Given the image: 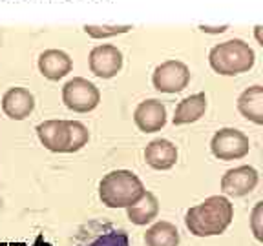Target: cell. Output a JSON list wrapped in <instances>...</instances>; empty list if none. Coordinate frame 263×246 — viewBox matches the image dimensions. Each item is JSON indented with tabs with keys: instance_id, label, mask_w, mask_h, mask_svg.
<instances>
[{
	"instance_id": "cell-18",
	"label": "cell",
	"mask_w": 263,
	"mask_h": 246,
	"mask_svg": "<svg viewBox=\"0 0 263 246\" xmlns=\"http://www.w3.org/2000/svg\"><path fill=\"white\" fill-rule=\"evenodd\" d=\"M146 246H179V232L168 221H159L152 224L144 234Z\"/></svg>"
},
{
	"instance_id": "cell-14",
	"label": "cell",
	"mask_w": 263,
	"mask_h": 246,
	"mask_svg": "<svg viewBox=\"0 0 263 246\" xmlns=\"http://www.w3.org/2000/svg\"><path fill=\"white\" fill-rule=\"evenodd\" d=\"M37 137L46 150L53 153H66L68 128L66 120H44L37 126Z\"/></svg>"
},
{
	"instance_id": "cell-11",
	"label": "cell",
	"mask_w": 263,
	"mask_h": 246,
	"mask_svg": "<svg viewBox=\"0 0 263 246\" xmlns=\"http://www.w3.org/2000/svg\"><path fill=\"white\" fill-rule=\"evenodd\" d=\"M35 110V97L26 88H9L2 97V111L11 120H24Z\"/></svg>"
},
{
	"instance_id": "cell-7",
	"label": "cell",
	"mask_w": 263,
	"mask_h": 246,
	"mask_svg": "<svg viewBox=\"0 0 263 246\" xmlns=\"http://www.w3.org/2000/svg\"><path fill=\"white\" fill-rule=\"evenodd\" d=\"M75 246H130V242L124 230L108 222L93 221L81 228Z\"/></svg>"
},
{
	"instance_id": "cell-17",
	"label": "cell",
	"mask_w": 263,
	"mask_h": 246,
	"mask_svg": "<svg viewBox=\"0 0 263 246\" xmlns=\"http://www.w3.org/2000/svg\"><path fill=\"white\" fill-rule=\"evenodd\" d=\"M126 215L134 224L144 226L152 222L159 215V201L152 192H144L139 201L126 208Z\"/></svg>"
},
{
	"instance_id": "cell-8",
	"label": "cell",
	"mask_w": 263,
	"mask_h": 246,
	"mask_svg": "<svg viewBox=\"0 0 263 246\" xmlns=\"http://www.w3.org/2000/svg\"><path fill=\"white\" fill-rule=\"evenodd\" d=\"M90 71L99 78H114L123 70V53L117 46L101 44L95 46L88 55Z\"/></svg>"
},
{
	"instance_id": "cell-21",
	"label": "cell",
	"mask_w": 263,
	"mask_h": 246,
	"mask_svg": "<svg viewBox=\"0 0 263 246\" xmlns=\"http://www.w3.org/2000/svg\"><path fill=\"white\" fill-rule=\"evenodd\" d=\"M261 208H263V202H258L256 204V208H254V212H252V232H254V235H256V239L258 241H261V228L258 226V222H259V215H261Z\"/></svg>"
},
{
	"instance_id": "cell-19",
	"label": "cell",
	"mask_w": 263,
	"mask_h": 246,
	"mask_svg": "<svg viewBox=\"0 0 263 246\" xmlns=\"http://www.w3.org/2000/svg\"><path fill=\"white\" fill-rule=\"evenodd\" d=\"M68 128V142H66V153H75L86 146L90 140V131L79 120H66Z\"/></svg>"
},
{
	"instance_id": "cell-13",
	"label": "cell",
	"mask_w": 263,
	"mask_h": 246,
	"mask_svg": "<svg viewBox=\"0 0 263 246\" xmlns=\"http://www.w3.org/2000/svg\"><path fill=\"white\" fill-rule=\"evenodd\" d=\"M144 160L150 168L166 172L177 162V148L166 139H156L144 148Z\"/></svg>"
},
{
	"instance_id": "cell-1",
	"label": "cell",
	"mask_w": 263,
	"mask_h": 246,
	"mask_svg": "<svg viewBox=\"0 0 263 246\" xmlns=\"http://www.w3.org/2000/svg\"><path fill=\"white\" fill-rule=\"evenodd\" d=\"M234 219V206L225 195H212L192 206L185 215V226L196 237H212L223 234Z\"/></svg>"
},
{
	"instance_id": "cell-20",
	"label": "cell",
	"mask_w": 263,
	"mask_h": 246,
	"mask_svg": "<svg viewBox=\"0 0 263 246\" xmlns=\"http://www.w3.org/2000/svg\"><path fill=\"white\" fill-rule=\"evenodd\" d=\"M84 31L91 38H110L115 37V35H123V33L132 31V26H84Z\"/></svg>"
},
{
	"instance_id": "cell-5",
	"label": "cell",
	"mask_w": 263,
	"mask_h": 246,
	"mask_svg": "<svg viewBox=\"0 0 263 246\" xmlns=\"http://www.w3.org/2000/svg\"><path fill=\"white\" fill-rule=\"evenodd\" d=\"M210 152L219 160H238L251 152V140L236 128H221L210 140Z\"/></svg>"
},
{
	"instance_id": "cell-12",
	"label": "cell",
	"mask_w": 263,
	"mask_h": 246,
	"mask_svg": "<svg viewBox=\"0 0 263 246\" xmlns=\"http://www.w3.org/2000/svg\"><path fill=\"white\" fill-rule=\"evenodd\" d=\"M73 68L70 55L62 49H46L39 57V71L48 80H61Z\"/></svg>"
},
{
	"instance_id": "cell-4",
	"label": "cell",
	"mask_w": 263,
	"mask_h": 246,
	"mask_svg": "<svg viewBox=\"0 0 263 246\" xmlns=\"http://www.w3.org/2000/svg\"><path fill=\"white\" fill-rule=\"evenodd\" d=\"M62 102L75 113H90L101 102V91L88 78L75 77L62 88Z\"/></svg>"
},
{
	"instance_id": "cell-10",
	"label": "cell",
	"mask_w": 263,
	"mask_h": 246,
	"mask_svg": "<svg viewBox=\"0 0 263 246\" xmlns=\"http://www.w3.org/2000/svg\"><path fill=\"white\" fill-rule=\"evenodd\" d=\"M134 122L143 133H156L166 124V108L157 98H148L137 104L134 111Z\"/></svg>"
},
{
	"instance_id": "cell-6",
	"label": "cell",
	"mask_w": 263,
	"mask_h": 246,
	"mask_svg": "<svg viewBox=\"0 0 263 246\" xmlns=\"http://www.w3.org/2000/svg\"><path fill=\"white\" fill-rule=\"evenodd\" d=\"M152 84L159 93H179L190 84V70L181 60H164L154 70Z\"/></svg>"
},
{
	"instance_id": "cell-16",
	"label": "cell",
	"mask_w": 263,
	"mask_h": 246,
	"mask_svg": "<svg viewBox=\"0 0 263 246\" xmlns=\"http://www.w3.org/2000/svg\"><path fill=\"white\" fill-rule=\"evenodd\" d=\"M206 111V97L205 93H196L190 97L183 98L176 108L172 122L176 126H183V124H190L199 120Z\"/></svg>"
},
{
	"instance_id": "cell-15",
	"label": "cell",
	"mask_w": 263,
	"mask_h": 246,
	"mask_svg": "<svg viewBox=\"0 0 263 246\" xmlns=\"http://www.w3.org/2000/svg\"><path fill=\"white\" fill-rule=\"evenodd\" d=\"M238 111L247 120L261 126L263 124V86L247 88L238 98Z\"/></svg>"
},
{
	"instance_id": "cell-3",
	"label": "cell",
	"mask_w": 263,
	"mask_h": 246,
	"mask_svg": "<svg viewBox=\"0 0 263 246\" xmlns=\"http://www.w3.org/2000/svg\"><path fill=\"white\" fill-rule=\"evenodd\" d=\"M256 62V53L241 38H230L214 46L209 53V64L214 71L223 77L247 73Z\"/></svg>"
},
{
	"instance_id": "cell-9",
	"label": "cell",
	"mask_w": 263,
	"mask_h": 246,
	"mask_svg": "<svg viewBox=\"0 0 263 246\" xmlns=\"http://www.w3.org/2000/svg\"><path fill=\"white\" fill-rule=\"evenodd\" d=\"M259 173L252 166H238V168L227 170L221 177V192L230 197L249 195L258 186Z\"/></svg>"
},
{
	"instance_id": "cell-2",
	"label": "cell",
	"mask_w": 263,
	"mask_h": 246,
	"mask_svg": "<svg viewBox=\"0 0 263 246\" xmlns=\"http://www.w3.org/2000/svg\"><path fill=\"white\" fill-rule=\"evenodd\" d=\"M144 192L143 180L130 170H114L99 182V199L108 208H128Z\"/></svg>"
}]
</instances>
